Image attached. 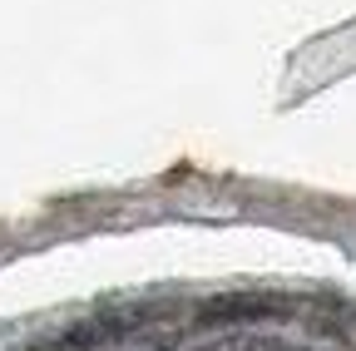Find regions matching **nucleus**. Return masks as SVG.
<instances>
[{
	"label": "nucleus",
	"instance_id": "f257e3e1",
	"mask_svg": "<svg viewBox=\"0 0 356 351\" xmlns=\"http://www.w3.org/2000/svg\"><path fill=\"white\" fill-rule=\"evenodd\" d=\"M168 346V336H134V332H119V336H109V341H95L89 351H163Z\"/></svg>",
	"mask_w": 356,
	"mask_h": 351
},
{
	"label": "nucleus",
	"instance_id": "f03ea898",
	"mask_svg": "<svg viewBox=\"0 0 356 351\" xmlns=\"http://www.w3.org/2000/svg\"><path fill=\"white\" fill-rule=\"evenodd\" d=\"M243 351H282V346H262V341H248Z\"/></svg>",
	"mask_w": 356,
	"mask_h": 351
}]
</instances>
